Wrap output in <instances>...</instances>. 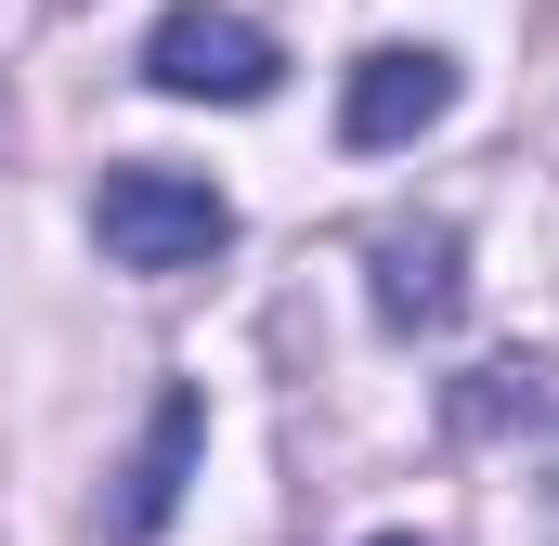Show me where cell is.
Returning a JSON list of instances; mask_svg holds the SVG:
<instances>
[{"label": "cell", "mask_w": 559, "mask_h": 546, "mask_svg": "<svg viewBox=\"0 0 559 546\" xmlns=\"http://www.w3.org/2000/svg\"><path fill=\"white\" fill-rule=\"evenodd\" d=\"M455 118V52H429V39H378L365 66H352V92H338V143L352 156H391V143H417Z\"/></svg>", "instance_id": "cell-3"}, {"label": "cell", "mask_w": 559, "mask_h": 546, "mask_svg": "<svg viewBox=\"0 0 559 546\" xmlns=\"http://www.w3.org/2000/svg\"><path fill=\"white\" fill-rule=\"evenodd\" d=\"M559 416V378L534 352H508V365H481V378H455V429L468 442H508V429H547Z\"/></svg>", "instance_id": "cell-6"}, {"label": "cell", "mask_w": 559, "mask_h": 546, "mask_svg": "<svg viewBox=\"0 0 559 546\" xmlns=\"http://www.w3.org/2000/svg\"><path fill=\"white\" fill-rule=\"evenodd\" d=\"M365 273H378V325H391V339H442L455 299H468V248H455V222H391V235L365 248Z\"/></svg>", "instance_id": "cell-5"}, {"label": "cell", "mask_w": 559, "mask_h": 546, "mask_svg": "<svg viewBox=\"0 0 559 546\" xmlns=\"http://www.w3.org/2000/svg\"><path fill=\"white\" fill-rule=\"evenodd\" d=\"M195 455H209V391H156L131 468H118V495H105V534H118V546H156L169 508H182V482H195Z\"/></svg>", "instance_id": "cell-4"}, {"label": "cell", "mask_w": 559, "mask_h": 546, "mask_svg": "<svg viewBox=\"0 0 559 546\" xmlns=\"http://www.w3.org/2000/svg\"><path fill=\"white\" fill-rule=\"evenodd\" d=\"M378 546H429V534H378Z\"/></svg>", "instance_id": "cell-7"}, {"label": "cell", "mask_w": 559, "mask_h": 546, "mask_svg": "<svg viewBox=\"0 0 559 546\" xmlns=\"http://www.w3.org/2000/svg\"><path fill=\"white\" fill-rule=\"evenodd\" d=\"M92 235H105V261H118V273H195V261L235 248V195L195 182V169H105Z\"/></svg>", "instance_id": "cell-1"}, {"label": "cell", "mask_w": 559, "mask_h": 546, "mask_svg": "<svg viewBox=\"0 0 559 546\" xmlns=\"http://www.w3.org/2000/svg\"><path fill=\"white\" fill-rule=\"evenodd\" d=\"M143 79H156L169 105H261V92H274V39H261L248 13H222V0H182V13H156Z\"/></svg>", "instance_id": "cell-2"}]
</instances>
